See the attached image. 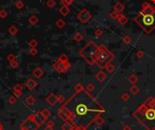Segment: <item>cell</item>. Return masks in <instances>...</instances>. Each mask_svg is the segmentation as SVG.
<instances>
[{
  "instance_id": "6da1fadb",
  "label": "cell",
  "mask_w": 155,
  "mask_h": 130,
  "mask_svg": "<svg viewBox=\"0 0 155 130\" xmlns=\"http://www.w3.org/2000/svg\"><path fill=\"white\" fill-rule=\"evenodd\" d=\"M105 113V109L98 100L83 90L75 92L65 105L61 106L58 115L65 122L72 123L75 126L88 128L97 116Z\"/></svg>"
},
{
  "instance_id": "7a4b0ae2",
  "label": "cell",
  "mask_w": 155,
  "mask_h": 130,
  "mask_svg": "<svg viewBox=\"0 0 155 130\" xmlns=\"http://www.w3.org/2000/svg\"><path fill=\"white\" fill-rule=\"evenodd\" d=\"M133 116L147 130H155V98L150 96L133 112Z\"/></svg>"
},
{
  "instance_id": "3957f363",
  "label": "cell",
  "mask_w": 155,
  "mask_h": 130,
  "mask_svg": "<svg viewBox=\"0 0 155 130\" xmlns=\"http://www.w3.org/2000/svg\"><path fill=\"white\" fill-rule=\"evenodd\" d=\"M135 22L146 33H151L155 28V12L145 14L143 11L135 18Z\"/></svg>"
},
{
  "instance_id": "277c9868",
  "label": "cell",
  "mask_w": 155,
  "mask_h": 130,
  "mask_svg": "<svg viewBox=\"0 0 155 130\" xmlns=\"http://www.w3.org/2000/svg\"><path fill=\"white\" fill-rule=\"evenodd\" d=\"M98 49H99V46H97V45L93 41H90L80 51V56L90 66H93L95 64V61H96Z\"/></svg>"
},
{
  "instance_id": "5b68a950",
  "label": "cell",
  "mask_w": 155,
  "mask_h": 130,
  "mask_svg": "<svg viewBox=\"0 0 155 130\" xmlns=\"http://www.w3.org/2000/svg\"><path fill=\"white\" fill-rule=\"evenodd\" d=\"M114 56L112 53L105 48L104 46L102 45L99 46L98 49L97 56H96V61L95 64L101 68V69H104L105 66L110 64L112 62V60L113 59Z\"/></svg>"
},
{
  "instance_id": "8992f818",
  "label": "cell",
  "mask_w": 155,
  "mask_h": 130,
  "mask_svg": "<svg viewBox=\"0 0 155 130\" xmlns=\"http://www.w3.org/2000/svg\"><path fill=\"white\" fill-rule=\"evenodd\" d=\"M39 124L35 119V116H30L21 126V130H36Z\"/></svg>"
},
{
  "instance_id": "52a82bcc",
  "label": "cell",
  "mask_w": 155,
  "mask_h": 130,
  "mask_svg": "<svg viewBox=\"0 0 155 130\" xmlns=\"http://www.w3.org/2000/svg\"><path fill=\"white\" fill-rule=\"evenodd\" d=\"M54 68H55V69L56 70L58 73H65L71 68V65L68 61L63 62L61 60H58L57 62L54 65Z\"/></svg>"
},
{
  "instance_id": "ba28073f",
  "label": "cell",
  "mask_w": 155,
  "mask_h": 130,
  "mask_svg": "<svg viewBox=\"0 0 155 130\" xmlns=\"http://www.w3.org/2000/svg\"><path fill=\"white\" fill-rule=\"evenodd\" d=\"M91 18H92V15H91V13L87 9L81 10L77 15V18L82 23H87L91 19Z\"/></svg>"
},
{
  "instance_id": "9c48e42d",
  "label": "cell",
  "mask_w": 155,
  "mask_h": 130,
  "mask_svg": "<svg viewBox=\"0 0 155 130\" xmlns=\"http://www.w3.org/2000/svg\"><path fill=\"white\" fill-rule=\"evenodd\" d=\"M95 79L97 80L98 82L100 83H103L105 81V79L107 78V75H106V73H104V71L103 70H100L99 72H97V74L94 76Z\"/></svg>"
},
{
  "instance_id": "30bf717a",
  "label": "cell",
  "mask_w": 155,
  "mask_h": 130,
  "mask_svg": "<svg viewBox=\"0 0 155 130\" xmlns=\"http://www.w3.org/2000/svg\"><path fill=\"white\" fill-rule=\"evenodd\" d=\"M46 102L49 104L50 106H55L56 103L58 102V96H55V94H50V95L48 96L47 98H46Z\"/></svg>"
},
{
  "instance_id": "8fae6325",
  "label": "cell",
  "mask_w": 155,
  "mask_h": 130,
  "mask_svg": "<svg viewBox=\"0 0 155 130\" xmlns=\"http://www.w3.org/2000/svg\"><path fill=\"white\" fill-rule=\"evenodd\" d=\"M36 82H35V80L32 79V78H30V79H28L27 81H26V83H25V86H26V88H27L28 90H33L34 88L36 86Z\"/></svg>"
},
{
  "instance_id": "7c38bea8",
  "label": "cell",
  "mask_w": 155,
  "mask_h": 130,
  "mask_svg": "<svg viewBox=\"0 0 155 130\" xmlns=\"http://www.w3.org/2000/svg\"><path fill=\"white\" fill-rule=\"evenodd\" d=\"M113 10L116 11V12H118L119 14H122V12L124 10V6H123L121 2H117L114 6H113Z\"/></svg>"
},
{
  "instance_id": "4fadbf2b",
  "label": "cell",
  "mask_w": 155,
  "mask_h": 130,
  "mask_svg": "<svg viewBox=\"0 0 155 130\" xmlns=\"http://www.w3.org/2000/svg\"><path fill=\"white\" fill-rule=\"evenodd\" d=\"M22 86L19 85V84H16V85L15 86V88H14V89H13V91H14V94H15V96H20L21 94H22Z\"/></svg>"
},
{
  "instance_id": "5bb4252c",
  "label": "cell",
  "mask_w": 155,
  "mask_h": 130,
  "mask_svg": "<svg viewBox=\"0 0 155 130\" xmlns=\"http://www.w3.org/2000/svg\"><path fill=\"white\" fill-rule=\"evenodd\" d=\"M117 20H118V22L120 23V25H122V26L126 25L128 23L127 18H126L124 15H123V14H120V15H119V18H118Z\"/></svg>"
},
{
  "instance_id": "9a60e30c",
  "label": "cell",
  "mask_w": 155,
  "mask_h": 130,
  "mask_svg": "<svg viewBox=\"0 0 155 130\" xmlns=\"http://www.w3.org/2000/svg\"><path fill=\"white\" fill-rule=\"evenodd\" d=\"M59 12H60V14L62 16H67L68 14H69V12H70V8H69V6H63L62 8H60V9H59Z\"/></svg>"
},
{
  "instance_id": "2e32d148",
  "label": "cell",
  "mask_w": 155,
  "mask_h": 130,
  "mask_svg": "<svg viewBox=\"0 0 155 130\" xmlns=\"http://www.w3.org/2000/svg\"><path fill=\"white\" fill-rule=\"evenodd\" d=\"M93 122H94L95 124L98 126H103V124H104L105 121H104V119L102 118V115H100V116H97L95 118V119H94Z\"/></svg>"
},
{
  "instance_id": "e0dca14e",
  "label": "cell",
  "mask_w": 155,
  "mask_h": 130,
  "mask_svg": "<svg viewBox=\"0 0 155 130\" xmlns=\"http://www.w3.org/2000/svg\"><path fill=\"white\" fill-rule=\"evenodd\" d=\"M128 81L132 84V85H136L138 82V76L136 75H134V74H133V75L129 76V78H128Z\"/></svg>"
},
{
  "instance_id": "ac0fdd59",
  "label": "cell",
  "mask_w": 155,
  "mask_h": 130,
  "mask_svg": "<svg viewBox=\"0 0 155 130\" xmlns=\"http://www.w3.org/2000/svg\"><path fill=\"white\" fill-rule=\"evenodd\" d=\"M74 128H75V126L73 125L72 123L66 121V122H65V124L63 125L62 130H72Z\"/></svg>"
},
{
  "instance_id": "d6986e66",
  "label": "cell",
  "mask_w": 155,
  "mask_h": 130,
  "mask_svg": "<svg viewBox=\"0 0 155 130\" xmlns=\"http://www.w3.org/2000/svg\"><path fill=\"white\" fill-rule=\"evenodd\" d=\"M105 71L107 73H109V74H112V73L114 72V70H115V66H113L112 63H110V64H108L106 66H105Z\"/></svg>"
},
{
  "instance_id": "ffe728a7",
  "label": "cell",
  "mask_w": 155,
  "mask_h": 130,
  "mask_svg": "<svg viewBox=\"0 0 155 130\" xmlns=\"http://www.w3.org/2000/svg\"><path fill=\"white\" fill-rule=\"evenodd\" d=\"M43 75H44V72L42 71L41 68H35V69L34 70V76H35V78H41Z\"/></svg>"
},
{
  "instance_id": "44dd1931",
  "label": "cell",
  "mask_w": 155,
  "mask_h": 130,
  "mask_svg": "<svg viewBox=\"0 0 155 130\" xmlns=\"http://www.w3.org/2000/svg\"><path fill=\"white\" fill-rule=\"evenodd\" d=\"M130 92H131V94H133V95L136 96L138 93L140 92V88H138L136 85H133V86L130 88Z\"/></svg>"
},
{
  "instance_id": "7402d4cb",
  "label": "cell",
  "mask_w": 155,
  "mask_h": 130,
  "mask_svg": "<svg viewBox=\"0 0 155 130\" xmlns=\"http://www.w3.org/2000/svg\"><path fill=\"white\" fill-rule=\"evenodd\" d=\"M35 102V98H33V96H27V98H25V103L27 104L28 106H32L34 105Z\"/></svg>"
},
{
  "instance_id": "603a6c76",
  "label": "cell",
  "mask_w": 155,
  "mask_h": 130,
  "mask_svg": "<svg viewBox=\"0 0 155 130\" xmlns=\"http://www.w3.org/2000/svg\"><path fill=\"white\" fill-rule=\"evenodd\" d=\"M37 22H38V18H36L35 15L31 16L30 18H29V23H30L31 25L35 26V25H36V24H37Z\"/></svg>"
},
{
  "instance_id": "cb8c5ba5",
  "label": "cell",
  "mask_w": 155,
  "mask_h": 130,
  "mask_svg": "<svg viewBox=\"0 0 155 130\" xmlns=\"http://www.w3.org/2000/svg\"><path fill=\"white\" fill-rule=\"evenodd\" d=\"M142 11H143V13H145V14H151V13L155 12L154 8H152L151 6H149L148 8H144V9H143V10H142Z\"/></svg>"
},
{
  "instance_id": "d4e9b609",
  "label": "cell",
  "mask_w": 155,
  "mask_h": 130,
  "mask_svg": "<svg viewBox=\"0 0 155 130\" xmlns=\"http://www.w3.org/2000/svg\"><path fill=\"white\" fill-rule=\"evenodd\" d=\"M55 24H56V26H57V28H63L65 26V20H63V19H58Z\"/></svg>"
},
{
  "instance_id": "484cf974",
  "label": "cell",
  "mask_w": 155,
  "mask_h": 130,
  "mask_svg": "<svg viewBox=\"0 0 155 130\" xmlns=\"http://www.w3.org/2000/svg\"><path fill=\"white\" fill-rule=\"evenodd\" d=\"M8 31H9V33H10L12 36H15L16 33H17V28H16V26H11L10 28H9V29H8Z\"/></svg>"
},
{
  "instance_id": "4316f807",
  "label": "cell",
  "mask_w": 155,
  "mask_h": 130,
  "mask_svg": "<svg viewBox=\"0 0 155 130\" xmlns=\"http://www.w3.org/2000/svg\"><path fill=\"white\" fill-rule=\"evenodd\" d=\"M83 39V36L81 33H76V34L75 35V41H77V42H81Z\"/></svg>"
},
{
  "instance_id": "83f0119b",
  "label": "cell",
  "mask_w": 155,
  "mask_h": 130,
  "mask_svg": "<svg viewBox=\"0 0 155 130\" xmlns=\"http://www.w3.org/2000/svg\"><path fill=\"white\" fill-rule=\"evenodd\" d=\"M122 100H123V102H128L130 100V95L128 93H123V95H122Z\"/></svg>"
},
{
  "instance_id": "f1b7e54d",
  "label": "cell",
  "mask_w": 155,
  "mask_h": 130,
  "mask_svg": "<svg viewBox=\"0 0 155 130\" xmlns=\"http://www.w3.org/2000/svg\"><path fill=\"white\" fill-rule=\"evenodd\" d=\"M123 42L125 45H129V44L132 42V38H130V36H125L123 39Z\"/></svg>"
},
{
  "instance_id": "f546056e",
  "label": "cell",
  "mask_w": 155,
  "mask_h": 130,
  "mask_svg": "<svg viewBox=\"0 0 155 130\" xmlns=\"http://www.w3.org/2000/svg\"><path fill=\"white\" fill-rule=\"evenodd\" d=\"M119 15H120L119 13L116 12V11H114V10H113V12L110 13V18H113V19H118V18H119Z\"/></svg>"
},
{
  "instance_id": "4dcf8cb0",
  "label": "cell",
  "mask_w": 155,
  "mask_h": 130,
  "mask_svg": "<svg viewBox=\"0 0 155 130\" xmlns=\"http://www.w3.org/2000/svg\"><path fill=\"white\" fill-rule=\"evenodd\" d=\"M95 89V86L93 85V83H90V84H88L87 86H86V90H87L88 92H92V91H93V90Z\"/></svg>"
},
{
  "instance_id": "1f68e13d",
  "label": "cell",
  "mask_w": 155,
  "mask_h": 130,
  "mask_svg": "<svg viewBox=\"0 0 155 130\" xmlns=\"http://www.w3.org/2000/svg\"><path fill=\"white\" fill-rule=\"evenodd\" d=\"M75 92H81V91H83L84 90V88L81 84H77V85L75 86Z\"/></svg>"
},
{
  "instance_id": "d6a6232c",
  "label": "cell",
  "mask_w": 155,
  "mask_h": 130,
  "mask_svg": "<svg viewBox=\"0 0 155 130\" xmlns=\"http://www.w3.org/2000/svg\"><path fill=\"white\" fill-rule=\"evenodd\" d=\"M46 5H47V6L49 8H53L55 5H56V3H55V0H48L47 3H46Z\"/></svg>"
},
{
  "instance_id": "836d02e7",
  "label": "cell",
  "mask_w": 155,
  "mask_h": 130,
  "mask_svg": "<svg viewBox=\"0 0 155 130\" xmlns=\"http://www.w3.org/2000/svg\"><path fill=\"white\" fill-rule=\"evenodd\" d=\"M136 56H137V58H139V59H142V58H144V53H143V51L138 50L137 53H136Z\"/></svg>"
},
{
  "instance_id": "e575fe53",
  "label": "cell",
  "mask_w": 155,
  "mask_h": 130,
  "mask_svg": "<svg viewBox=\"0 0 155 130\" xmlns=\"http://www.w3.org/2000/svg\"><path fill=\"white\" fill-rule=\"evenodd\" d=\"M61 2H62V4L64 6H69L73 4V0H61Z\"/></svg>"
},
{
  "instance_id": "d590c367",
  "label": "cell",
  "mask_w": 155,
  "mask_h": 130,
  "mask_svg": "<svg viewBox=\"0 0 155 130\" xmlns=\"http://www.w3.org/2000/svg\"><path fill=\"white\" fill-rule=\"evenodd\" d=\"M42 112H43V114H44V116H45L46 118H49V116H50V115H51V112L48 109H46V108H45V109L43 110Z\"/></svg>"
},
{
  "instance_id": "8d00e7d4",
  "label": "cell",
  "mask_w": 155,
  "mask_h": 130,
  "mask_svg": "<svg viewBox=\"0 0 155 130\" xmlns=\"http://www.w3.org/2000/svg\"><path fill=\"white\" fill-rule=\"evenodd\" d=\"M23 6H24V4H23V2L21 0H19V1H17V2L15 3V8H17L18 9L23 8Z\"/></svg>"
},
{
  "instance_id": "74e56055",
  "label": "cell",
  "mask_w": 155,
  "mask_h": 130,
  "mask_svg": "<svg viewBox=\"0 0 155 130\" xmlns=\"http://www.w3.org/2000/svg\"><path fill=\"white\" fill-rule=\"evenodd\" d=\"M94 35L96 36L97 38H100L101 36L103 35V31H102L101 29H96L94 31Z\"/></svg>"
},
{
  "instance_id": "f35d334b",
  "label": "cell",
  "mask_w": 155,
  "mask_h": 130,
  "mask_svg": "<svg viewBox=\"0 0 155 130\" xmlns=\"http://www.w3.org/2000/svg\"><path fill=\"white\" fill-rule=\"evenodd\" d=\"M15 101H16V98H15V96H10L9 98V99H8V102L10 103V104H15Z\"/></svg>"
},
{
  "instance_id": "ab89813d",
  "label": "cell",
  "mask_w": 155,
  "mask_h": 130,
  "mask_svg": "<svg viewBox=\"0 0 155 130\" xmlns=\"http://www.w3.org/2000/svg\"><path fill=\"white\" fill-rule=\"evenodd\" d=\"M59 60H61V61H63V62H66V61H68L67 56L65 55V54H63V55L60 56V58H59Z\"/></svg>"
},
{
  "instance_id": "60d3db41",
  "label": "cell",
  "mask_w": 155,
  "mask_h": 130,
  "mask_svg": "<svg viewBox=\"0 0 155 130\" xmlns=\"http://www.w3.org/2000/svg\"><path fill=\"white\" fill-rule=\"evenodd\" d=\"M7 16V12L5 11V10H2V11H0V18H5Z\"/></svg>"
},
{
  "instance_id": "b9f144b4",
  "label": "cell",
  "mask_w": 155,
  "mask_h": 130,
  "mask_svg": "<svg viewBox=\"0 0 155 130\" xmlns=\"http://www.w3.org/2000/svg\"><path fill=\"white\" fill-rule=\"evenodd\" d=\"M29 53H30V55L35 56L36 54H37V50H36V48H31V49H30V51H29Z\"/></svg>"
},
{
  "instance_id": "7bdbcfd3",
  "label": "cell",
  "mask_w": 155,
  "mask_h": 130,
  "mask_svg": "<svg viewBox=\"0 0 155 130\" xmlns=\"http://www.w3.org/2000/svg\"><path fill=\"white\" fill-rule=\"evenodd\" d=\"M29 46H30L31 48H35V46H37V42H36L35 39H33V40H31L30 43H29Z\"/></svg>"
},
{
  "instance_id": "ee69618b",
  "label": "cell",
  "mask_w": 155,
  "mask_h": 130,
  "mask_svg": "<svg viewBox=\"0 0 155 130\" xmlns=\"http://www.w3.org/2000/svg\"><path fill=\"white\" fill-rule=\"evenodd\" d=\"M7 58H8V60H9V62H10V63L11 62H14V61L15 60V56L13 55V54H10V55L7 56Z\"/></svg>"
},
{
  "instance_id": "f6af8a7d",
  "label": "cell",
  "mask_w": 155,
  "mask_h": 130,
  "mask_svg": "<svg viewBox=\"0 0 155 130\" xmlns=\"http://www.w3.org/2000/svg\"><path fill=\"white\" fill-rule=\"evenodd\" d=\"M10 64H11V66H12L13 68H17V66H18V63L16 62L15 60V61H14V62H11Z\"/></svg>"
},
{
  "instance_id": "bcb514c9",
  "label": "cell",
  "mask_w": 155,
  "mask_h": 130,
  "mask_svg": "<svg viewBox=\"0 0 155 130\" xmlns=\"http://www.w3.org/2000/svg\"><path fill=\"white\" fill-rule=\"evenodd\" d=\"M58 96V103L65 102V98L63 96Z\"/></svg>"
},
{
  "instance_id": "7dc6e473",
  "label": "cell",
  "mask_w": 155,
  "mask_h": 130,
  "mask_svg": "<svg viewBox=\"0 0 155 130\" xmlns=\"http://www.w3.org/2000/svg\"><path fill=\"white\" fill-rule=\"evenodd\" d=\"M149 6H150V4H149L148 2H143V5H142V8H143V9H144V8H148Z\"/></svg>"
},
{
  "instance_id": "c3c4849f",
  "label": "cell",
  "mask_w": 155,
  "mask_h": 130,
  "mask_svg": "<svg viewBox=\"0 0 155 130\" xmlns=\"http://www.w3.org/2000/svg\"><path fill=\"white\" fill-rule=\"evenodd\" d=\"M47 126H51V128H54L55 126V123H54V121H49L47 124Z\"/></svg>"
},
{
  "instance_id": "681fc988",
  "label": "cell",
  "mask_w": 155,
  "mask_h": 130,
  "mask_svg": "<svg viewBox=\"0 0 155 130\" xmlns=\"http://www.w3.org/2000/svg\"><path fill=\"white\" fill-rule=\"evenodd\" d=\"M123 130H132V128H131V126L129 125H126L124 128H123Z\"/></svg>"
},
{
  "instance_id": "f907efd6",
  "label": "cell",
  "mask_w": 155,
  "mask_h": 130,
  "mask_svg": "<svg viewBox=\"0 0 155 130\" xmlns=\"http://www.w3.org/2000/svg\"><path fill=\"white\" fill-rule=\"evenodd\" d=\"M45 130H55V129H54V128H51V126H46V128Z\"/></svg>"
},
{
  "instance_id": "816d5d0a",
  "label": "cell",
  "mask_w": 155,
  "mask_h": 130,
  "mask_svg": "<svg viewBox=\"0 0 155 130\" xmlns=\"http://www.w3.org/2000/svg\"><path fill=\"white\" fill-rule=\"evenodd\" d=\"M72 130H79V128H77V126H75V128H73V129H72Z\"/></svg>"
},
{
  "instance_id": "f5cc1de1",
  "label": "cell",
  "mask_w": 155,
  "mask_h": 130,
  "mask_svg": "<svg viewBox=\"0 0 155 130\" xmlns=\"http://www.w3.org/2000/svg\"><path fill=\"white\" fill-rule=\"evenodd\" d=\"M152 2H153V4H155V0H152Z\"/></svg>"
},
{
  "instance_id": "db71d44e",
  "label": "cell",
  "mask_w": 155,
  "mask_h": 130,
  "mask_svg": "<svg viewBox=\"0 0 155 130\" xmlns=\"http://www.w3.org/2000/svg\"><path fill=\"white\" fill-rule=\"evenodd\" d=\"M154 10H155V8H154Z\"/></svg>"
}]
</instances>
